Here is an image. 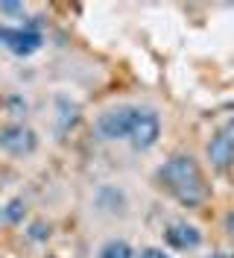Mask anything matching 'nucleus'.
Returning a JSON list of instances; mask_svg holds the SVG:
<instances>
[{
  "mask_svg": "<svg viewBox=\"0 0 234 258\" xmlns=\"http://www.w3.org/2000/svg\"><path fill=\"white\" fill-rule=\"evenodd\" d=\"M158 176L182 206H199L208 197V185L193 156H170L164 161V167L158 170Z\"/></svg>",
  "mask_w": 234,
  "mask_h": 258,
  "instance_id": "f257e3e1",
  "label": "nucleus"
},
{
  "mask_svg": "<svg viewBox=\"0 0 234 258\" xmlns=\"http://www.w3.org/2000/svg\"><path fill=\"white\" fill-rule=\"evenodd\" d=\"M161 138V117L152 109H138L135 106V117H132V132H129V141L135 150H149L158 144Z\"/></svg>",
  "mask_w": 234,
  "mask_h": 258,
  "instance_id": "f03ea898",
  "label": "nucleus"
},
{
  "mask_svg": "<svg viewBox=\"0 0 234 258\" xmlns=\"http://www.w3.org/2000/svg\"><path fill=\"white\" fill-rule=\"evenodd\" d=\"M132 117H135V106H117L109 109L97 117V132L106 141H123L132 132Z\"/></svg>",
  "mask_w": 234,
  "mask_h": 258,
  "instance_id": "7ed1b4c3",
  "label": "nucleus"
},
{
  "mask_svg": "<svg viewBox=\"0 0 234 258\" xmlns=\"http://www.w3.org/2000/svg\"><path fill=\"white\" fill-rule=\"evenodd\" d=\"M44 35L41 32L30 30V27H9V24H0V44L15 53V56H32L35 50L41 47Z\"/></svg>",
  "mask_w": 234,
  "mask_h": 258,
  "instance_id": "20e7f679",
  "label": "nucleus"
},
{
  "mask_svg": "<svg viewBox=\"0 0 234 258\" xmlns=\"http://www.w3.org/2000/svg\"><path fill=\"white\" fill-rule=\"evenodd\" d=\"M38 147V135L24 123H9L0 129V150L9 156H30Z\"/></svg>",
  "mask_w": 234,
  "mask_h": 258,
  "instance_id": "39448f33",
  "label": "nucleus"
},
{
  "mask_svg": "<svg viewBox=\"0 0 234 258\" xmlns=\"http://www.w3.org/2000/svg\"><path fill=\"white\" fill-rule=\"evenodd\" d=\"M164 243L173 246V249H196L202 243V232L196 226L179 220V223H170L164 229Z\"/></svg>",
  "mask_w": 234,
  "mask_h": 258,
  "instance_id": "423d86ee",
  "label": "nucleus"
},
{
  "mask_svg": "<svg viewBox=\"0 0 234 258\" xmlns=\"http://www.w3.org/2000/svg\"><path fill=\"white\" fill-rule=\"evenodd\" d=\"M208 159H211V164H214L217 170H228L234 164V141L225 138V135L211 138V144H208Z\"/></svg>",
  "mask_w": 234,
  "mask_h": 258,
  "instance_id": "0eeeda50",
  "label": "nucleus"
},
{
  "mask_svg": "<svg viewBox=\"0 0 234 258\" xmlns=\"http://www.w3.org/2000/svg\"><path fill=\"white\" fill-rule=\"evenodd\" d=\"M100 258H135V249L129 246L126 241H106L100 246Z\"/></svg>",
  "mask_w": 234,
  "mask_h": 258,
  "instance_id": "6e6552de",
  "label": "nucleus"
},
{
  "mask_svg": "<svg viewBox=\"0 0 234 258\" xmlns=\"http://www.w3.org/2000/svg\"><path fill=\"white\" fill-rule=\"evenodd\" d=\"M24 211H27L24 209V200H12L6 209H0V217H6L9 223H21L24 220Z\"/></svg>",
  "mask_w": 234,
  "mask_h": 258,
  "instance_id": "1a4fd4ad",
  "label": "nucleus"
},
{
  "mask_svg": "<svg viewBox=\"0 0 234 258\" xmlns=\"http://www.w3.org/2000/svg\"><path fill=\"white\" fill-rule=\"evenodd\" d=\"M0 12L3 15H27V6L24 3H0Z\"/></svg>",
  "mask_w": 234,
  "mask_h": 258,
  "instance_id": "9d476101",
  "label": "nucleus"
},
{
  "mask_svg": "<svg viewBox=\"0 0 234 258\" xmlns=\"http://www.w3.org/2000/svg\"><path fill=\"white\" fill-rule=\"evenodd\" d=\"M135 258H170L164 249H158V246H143L140 252H135Z\"/></svg>",
  "mask_w": 234,
  "mask_h": 258,
  "instance_id": "9b49d317",
  "label": "nucleus"
},
{
  "mask_svg": "<svg viewBox=\"0 0 234 258\" xmlns=\"http://www.w3.org/2000/svg\"><path fill=\"white\" fill-rule=\"evenodd\" d=\"M47 235H50V229H47L44 223H35V226H32V241H44Z\"/></svg>",
  "mask_w": 234,
  "mask_h": 258,
  "instance_id": "f8f14e48",
  "label": "nucleus"
},
{
  "mask_svg": "<svg viewBox=\"0 0 234 258\" xmlns=\"http://www.w3.org/2000/svg\"><path fill=\"white\" fill-rule=\"evenodd\" d=\"M222 135H225V138H231V141H234V117L228 120V123H225V132H222Z\"/></svg>",
  "mask_w": 234,
  "mask_h": 258,
  "instance_id": "ddd939ff",
  "label": "nucleus"
},
{
  "mask_svg": "<svg viewBox=\"0 0 234 258\" xmlns=\"http://www.w3.org/2000/svg\"><path fill=\"white\" fill-rule=\"evenodd\" d=\"M225 229H228V235L234 238V211L228 214V217H225Z\"/></svg>",
  "mask_w": 234,
  "mask_h": 258,
  "instance_id": "4468645a",
  "label": "nucleus"
},
{
  "mask_svg": "<svg viewBox=\"0 0 234 258\" xmlns=\"http://www.w3.org/2000/svg\"><path fill=\"white\" fill-rule=\"evenodd\" d=\"M211 258H234V255H225V252H217V255H211Z\"/></svg>",
  "mask_w": 234,
  "mask_h": 258,
  "instance_id": "2eb2a0df",
  "label": "nucleus"
},
{
  "mask_svg": "<svg viewBox=\"0 0 234 258\" xmlns=\"http://www.w3.org/2000/svg\"><path fill=\"white\" fill-rule=\"evenodd\" d=\"M47 258H53V255H47Z\"/></svg>",
  "mask_w": 234,
  "mask_h": 258,
  "instance_id": "dca6fc26",
  "label": "nucleus"
}]
</instances>
